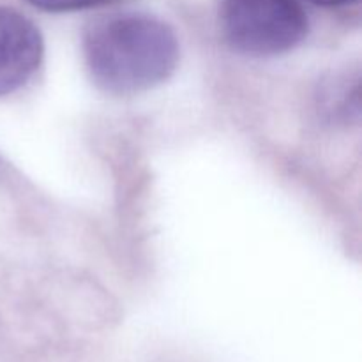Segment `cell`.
I'll list each match as a JSON object with an SVG mask.
<instances>
[{"mask_svg": "<svg viewBox=\"0 0 362 362\" xmlns=\"http://www.w3.org/2000/svg\"><path fill=\"white\" fill-rule=\"evenodd\" d=\"M179 55L175 32L148 14L103 18L83 39L90 78L110 94H136L163 83L177 69Z\"/></svg>", "mask_w": 362, "mask_h": 362, "instance_id": "1", "label": "cell"}, {"mask_svg": "<svg viewBox=\"0 0 362 362\" xmlns=\"http://www.w3.org/2000/svg\"><path fill=\"white\" fill-rule=\"evenodd\" d=\"M25 2L41 11H48V13H67V11L101 7L106 6V4L115 2V0H25Z\"/></svg>", "mask_w": 362, "mask_h": 362, "instance_id": "4", "label": "cell"}, {"mask_svg": "<svg viewBox=\"0 0 362 362\" xmlns=\"http://www.w3.org/2000/svg\"><path fill=\"white\" fill-rule=\"evenodd\" d=\"M310 2H313V4H318V6L336 7V6H346V4L357 2V0H310Z\"/></svg>", "mask_w": 362, "mask_h": 362, "instance_id": "5", "label": "cell"}, {"mask_svg": "<svg viewBox=\"0 0 362 362\" xmlns=\"http://www.w3.org/2000/svg\"><path fill=\"white\" fill-rule=\"evenodd\" d=\"M221 28L233 49L251 57L290 52L308 34V16L297 0H221Z\"/></svg>", "mask_w": 362, "mask_h": 362, "instance_id": "2", "label": "cell"}, {"mask_svg": "<svg viewBox=\"0 0 362 362\" xmlns=\"http://www.w3.org/2000/svg\"><path fill=\"white\" fill-rule=\"evenodd\" d=\"M42 35L27 16L0 7V98L23 87L39 69Z\"/></svg>", "mask_w": 362, "mask_h": 362, "instance_id": "3", "label": "cell"}]
</instances>
